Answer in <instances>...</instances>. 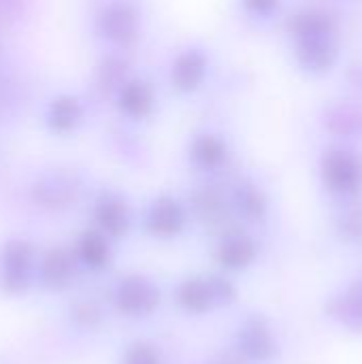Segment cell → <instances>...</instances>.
Returning <instances> with one entry per match:
<instances>
[{
    "label": "cell",
    "instance_id": "6da1fadb",
    "mask_svg": "<svg viewBox=\"0 0 362 364\" xmlns=\"http://www.w3.org/2000/svg\"><path fill=\"white\" fill-rule=\"evenodd\" d=\"M237 286L226 273H194L181 277L173 288V301L186 316L203 318L237 303Z\"/></svg>",
    "mask_w": 362,
    "mask_h": 364
},
{
    "label": "cell",
    "instance_id": "7a4b0ae2",
    "mask_svg": "<svg viewBox=\"0 0 362 364\" xmlns=\"http://www.w3.org/2000/svg\"><path fill=\"white\" fill-rule=\"evenodd\" d=\"M92 21L94 34L111 51H128L143 32V11L137 0H102Z\"/></svg>",
    "mask_w": 362,
    "mask_h": 364
},
{
    "label": "cell",
    "instance_id": "3957f363",
    "mask_svg": "<svg viewBox=\"0 0 362 364\" xmlns=\"http://www.w3.org/2000/svg\"><path fill=\"white\" fill-rule=\"evenodd\" d=\"M320 181L337 200H350L362 194V154L350 145H333L320 158Z\"/></svg>",
    "mask_w": 362,
    "mask_h": 364
},
{
    "label": "cell",
    "instance_id": "277c9868",
    "mask_svg": "<svg viewBox=\"0 0 362 364\" xmlns=\"http://www.w3.org/2000/svg\"><path fill=\"white\" fill-rule=\"evenodd\" d=\"M233 350L247 364H273L282 356V343L273 322L265 314H243L233 328Z\"/></svg>",
    "mask_w": 362,
    "mask_h": 364
},
{
    "label": "cell",
    "instance_id": "5b68a950",
    "mask_svg": "<svg viewBox=\"0 0 362 364\" xmlns=\"http://www.w3.org/2000/svg\"><path fill=\"white\" fill-rule=\"evenodd\" d=\"M141 224L151 239L171 241L188 230L192 224V213L186 200L173 194H158L147 203Z\"/></svg>",
    "mask_w": 362,
    "mask_h": 364
},
{
    "label": "cell",
    "instance_id": "8992f818",
    "mask_svg": "<svg viewBox=\"0 0 362 364\" xmlns=\"http://www.w3.org/2000/svg\"><path fill=\"white\" fill-rule=\"evenodd\" d=\"M113 305L115 309L132 320H143L154 316L162 305V290L160 286L141 273H132L122 277L113 286Z\"/></svg>",
    "mask_w": 362,
    "mask_h": 364
},
{
    "label": "cell",
    "instance_id": "52a82bcc",
    "mask_svg": "<svg viewBox=\"0 0 362 364\" xmlns=\"http://www.w3.org/2000/svg\"><path fill=\"white\" fill-rule=\"evenodd\" d=\"M43 128L58 139L77 134L87 122V102L77 92H55L51 94L41 111Z\"/></svg>",
    "mask_w": 362,
    "mask_h": 364
},
{
    "label": "cell",
    "instance_id": "ba28073f",
    "mask_svg": "<svg viewBox=\"0 0 362 364\" xmlns=\"http://www.w3.org/2000/svg\"><path fill=\"white\" fill-rule=\"evenodd\" d=\"M134 215L128 198L117 190H102L92 203V226L107 235L111 241L128 237Z\"/></svg>",
    "mask_w": 362,
    "mask_h": 364
},
{
    "label": "cell",
    "instance_id": "9c48e42d",
    "mask_svg": "<svg viewBox=\"0 0 362 364\" xmlns=\"http://www.w3.org/2000/svg\"><path fill=\"white\" fill-rule=\"evenodd\" d=\"M258 256H260L258 241L239 226L215 237L213 260L222 269V273H243L258 262Z\"/></svg>",
    "mask_w": 362,
    "mask_h": 364
},
{
    "label": "cell",
    "instance_id": "30bf717a",
    "mask_svg": "<svg viewBox=\"0 0 362 364\" xmlns=\"http://www.w3.org/2000/svg\"><path fill=\"white\" fill-rule=\"evenodd\" d=\"M34 247L26 239H9L0 250V288L6 294H23L30 288Z\"/></svg>",
    "mask_w": 362,
    "mask_h": 364
},
{
    "label": "cell",
    "instance_id": "8fae6325",
    "mask_svg": "<svg viewBox=\"0 0 362 364\" xmlns=\"http://www.w3.org/2000/svg\"><path fill=\"white\" fill-rule=\"evenodd\" d=\"M294 58L301 70L320 77L333 70L339 60L337 32H322L294 38Z\"/></svg>",
    "mask_w": 362,
    "mask_h": 364
},
{
    "label": "cell",
    "instance_id": "7c38bea8",
    "mask_svg": "<svg viewBox=\"0 0 362 364\" xmlns=\"http://www.w3.org/2000/svg\"><path fill=\"white\" fill-rule=\"evenodd\" d=\"M113 107L128 122L151 119L158 107V94L149 79L141 75H130L113 94Z\"/></svg>",
    "mask_w": 362,
    "mask_h": 364
},
{
    "label": "cell",
    "instance_id": "4fadbf2b",
    "mask_svg": "<svg viewBox=\"0 0 362 364\" xmlns=\"http://www.w3.org/2000/svg\"><path fill=\"white\" fill-rule=\"evenodd\" d=\"M188 158L190 164L196 168V173L207 175V179L224 173L233 158V147L228 139L213 130H203L192 136L188 145Z\"/></svg>",
    "mask_w": 362,
    "mask_h": 364
},
{
    "label": "cell",
    "instance_id": "5bb4252c",
    "mask_svg": "<svg viewBox=\"0 0 362 364\" xmlns=\"http://www.w3.org/2000/svg\"><path fill=\"white\" fill-rule=\"evenodd\" d=\"M209 51L201 45H188L175 53L169 66V83L177 94H194L203 87L209 73Z\"/></svg>",
    "mask_w": 362,
    "mask_h": 364
},
{
    "label": "cell",
    "instance_id": "9a60e30c",
    "mask_svg": "<svg viewBox=\"0 0 362 364\" xmlns=\"http://www.w3.org/2000/svg\"><path fill=\"white\" fill-rule=\"evenodd\" d=\"M228 200L239 224H262L271 215V198L267 190L250 177H239L230 186Z\"/></svg>",
    "mask_w": 362,
    "mask_h": 364
},
{
    "label": "cell",
    "instance_id": "2e32d148",
    "mask_svg": "<svg viewBox=\"0 0 362 364\" xmlns=\"http://www.w3.org/2000/svg\"><path fill=\"white\" fill-rule=\"evenodd\" d=\"M326 316L341 328L362 333V275L329 299Z\"/></svg>",
    "mask_w": 362,
    "mask_h": 364
},
{
    "label": "cell",
    "instance_id": "e0dca14e",
    "mask_svg": "<svg viewBox=\"0 0 362 364\" xmlns=\"http://www.w3.org/2000/svg\"><path fill=\"white\" fill-rule=\"evenodd\" d=\"M111 239L107 235H102L98 228H87L83 230L77 241H75V258L79 262V267L87 269V271H94V273H100L105 271L111 260H113V247H111Z\"/></svg>",
    "mask_w": 362,
    "mask_h": 364
},
{
    "label": "cell",
    "instance_id": "ac0fdd59",
    "mask_svg": "<svg viewBox=\"0 0 362 364\" xmlns=\"http://www.w3.org/2000/svg\"><path fill=\"white\" fill-rule=\"evenodd\" d=\"M77 258L75 252H66L62 247H51L45 252L38 264V277L45 288L49 290H62L73 284V277L77 273Z\"/></svg>",
    "mask_w": 362,
    "mask_h": 364
},
{
    "label": "cell",
    "instance_id": "d6986e66",
    "mask_svg": "<svg viewBox=\"0 0 362 364\" xmlns=\"http://www.w3.org/2000/svg\"><path fill=\"white\" fill-rule=\"evenodd\" d=\"M81 183L75 177L68 175H53V177H43L36 186H34V198L36 203H41V207L47 209H64L68 207L77 194H79Z\"/></svg>",
    "mask_w": 362,
    "mask_h": 364
},
{
    "label": "cell",
    "instance_id": "ffe728a7",
    "mask_svg": "<svg viewBox=\"0 0 362 364\" xmlns=\"http://www.w3.org/2000/svg\"><path fill=\"white\" fill-rule=\"evenodd\" d=\"M333 228L341 243L350 247H362V194L339 203L333 218Z\"/></svg>",
    "mask_w": 362,
    "mask_h": 364
},
{
    "label": "cell",
    "instance_id": "44dd1931",
    "mask_svg": "<svg viewBox=\"0 0 362 364\" xmlns=\"http://www.w3.org/2000/svg\"><path fill=\"white\" fill-rule=\"evenodd\" d=\"M70 322L81 328V331H94L102 324L105 320V311L100 307V303H96L94 299H79L70 305L68 311Z\"/></svg>",
    "mask_w": 362,
    "mask_h": 364
},
{
    "label": "cell",
    "instance_id": "7402d4cb",
    "mask_svg": "<svg viewBox=\"0 0 362 364\" xmlns=\"http://www.w3.org/2000/svg\"><path fill=\"white\" fill-rule=\"evenodd\" d=\"M119 364H166V358L158 346L145 339L128 343L119 356Z\"/></svg>",
    "mask_w": 362,
    "mask_h": 364
},
{
    "label": "cell",
    "instance_id": "603a6c76",
    "mask_svg": "<svg viewBox=\"0 0 362 364\" xmlns=\"http://www.w3.org/2000/svg\"><path fill=\"white\" fill-rule=\"evenodd\" d=\"M241 11L245 13L247 19L254 21H271L273 17L280 15L284 0H239Z\"/></svg>",
    "mask_w": 362,
    "mask_h": 364
},
{
    "label": "cell",
    "instance_id": "cb8c5ba5",
    "mask_svg": "<svg viewBox=\"0 0 362 364\" xmlns=\"http://www.w3.org/2000/svg\"><path fill=\"white\" fill-rule=\"evenodd\" d=\"M0 58H2V51H0Z\"/></svg>",
    "mask_w": 362,
    "mask_h": 364
}]
</instances>
